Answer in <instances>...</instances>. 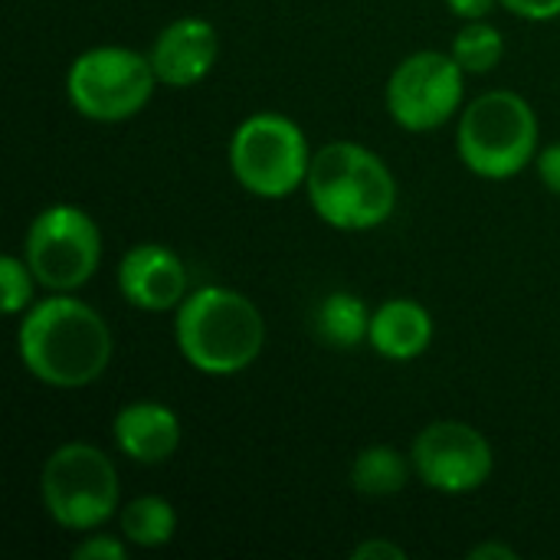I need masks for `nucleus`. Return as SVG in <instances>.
<instances>
[{"label": "nucleus", "instance_id": "obj_1", "mask_svg": "<svg viewBox=\"0 0 560 560\" xmlns=\"http://www.w3.org/2000/svg\"><path fill=\"white\" fill-rule=\"evenodd\" d=\"M16 351L39 384L79 390L108 371L115 341L105 318L89 302L72 299V292H52L23 312Z\"/></svg>", "mask_w": 560, "mask_h": 560}, {"label": "nucleus", "instance_id": "obj_2", "mask_svg": "<svg viewBox=\"0 0 560 560\" xmlns=\"http://www.w3.org/2000/svg\"><path fill=\"white\" fill-rule=\"evenodd\" d=\"M174 341L194 371L230 377L259 361L266 348V318L243 292L203 285L177 305Z\"/></svg>", "mask_w": 560, "mask_h": 560}, {"label": "nucleus", "instance_id": "obj_3", "mask_svg": "<svg viewBox=\"0 0 560 560\" xmlns=\"http://www.w3.org/2000/svg\"><path fill=\"white\" fill-rule=\"evenodd\" d=\"M308 203L335 230L364 233L384 226L397 210L394 171L358 141H328L312 154Z\"/></svg>", "mask_w": 560, "mask_h": 560}, {"label": "nucleus", "instance_id": "obj_4", "mask_svg": "<svg viewBox=\"0 0 560 560\" xmlns=\"http://www.w3.org/2000/svg\"><path fill=\"white\" fill-rule=\"evenodd\" d=\"M459 161L486 180H512L538 158V115L512 89L476 95L459 112Z\"/></svg>", "mask_w": 560, "mask_h": 560}, {"label": "nucleus", "instance_id": "obj_5", "mask_svg": "<svg viewBox=\"0 0 560 560\" xmlns=\"http://www.w3.org/2000/svg\"><path fill=\"white\" fill-rule=\"evenodd\" d=\"M312 148L305 131L279 112L243 118L230 138V171L243 190L262 200H282L305 187Z\"/></svg>", "mask_w": 560, "mask_h": 560}, {"label": "nucleus", "instance_id": "obj_6", "mask_svg": "<svg viewBox=\"0 0 560 560\" xmlns=\"http://www.w3.org/2000/svg\"><path fill=\"white\" fill-rule=\"evenodd\" d=\"M46 515L66 532L102 528L121 499L115 463L92 443H62L39 472Z\"/></svg>", "mask_w": 560, "mask_h": 560}, {"label": "nucleus", "instance_id": "obj_7", "mask_svg": "<svg viewBox=\"0 0 560 560\" xmlns=\"http://www.w3.org/2000/svg\"><path fill=\"white\" fill-rule=\"evenodd\" d=\"M158 72L148 52L128 46H92L79 52L66 72L69 105L102 125L135 118L154 95Z\"/></svg>", "mask_w": 560, "mask_h": 560}, {"label": "nucleus", "instance_id": "obj_8", "mask_svg": "<svg viewBox=\"0 0 560 560\" xmlns=\"http://www.w3.org/2000/svg\"><path fill=\"white\" fill-rule=\"evenodd\" d=\"M23 259L43 289L75 292L98 272L102 230L85 210L72 203H52L30 220Z\"/></svg>", "mask_w": 560, "mask_h": 560}, {"label": "nucleus", "instance_id": "obj_9", "mask_svg": "<svg viewBox=\"0 0 560 560\" xmlns=\"http://www.w3.org/2000/svg\"><path fill=\"white\" fill-rule=\"evenodd\" d=\"M466 69L453 52L420 49L397 62L387 79V115L413 135L443 128L463 108L466 95Z\"/></svg>", "mask_w": 560, "mask_h": 560}, {"label": "nucleus", "instance_id": "obj_10", "mask_svg": "<svg viewBox=\"0 0 560 560\" xmlns=\"http://www.w3.org/2000/svg\"><path fill=\"white\" fill-rule=\"evenodd\" d=\"M420 482L443 495H466L482 489L495 472V453L482 430L463 420H436L420 430L410 450Z\"/></svg>", "mask_w": 560, "mask_h": 560}, {"label": "nucleus", "instance_id": "obj_11", "mask_svg": "<svg viewBox=\"0 0 560 560\" xmlns=\"http://www.w3.org/2000/svg\"><path fill=\"white\" fill-rule=\"evenodd\" d=\"M187 289L190 282L184 259L161 243H141L118 262V292L141 312H177V305L190 295Z\"/></svg>", "mask_w": 560, "mask_h": 560}, {"label": "nucleus", "instance_id": "obj_12", "mask_svg": "<svg viewBox=\"0 0 560 560\" xmlns=\"http://www.w3.org/2000/svg\"><path fill=\"white\" fill-rule=\"evenodd\" d=\"M217 52H220L217 26L203 16H180L158 33L148 56L161 85L190 89L213 72Z\"/></svg>", "mask_w": 560, "mask_h": 560}, {"label": "nucleus", "instance_id": "obj_13", "mask_svg": "<svg viewBox=\"0 0 560 560\" xmlns=\"http://www.w3.org/2000/svg\"><path fill=\"white\" fill-rule=\"evenodd\" d=\"M112 436H115V446L131 463L161 466L177 453V446L184 440V427H180V417L167 404L135 400L115 413Z\"/></svg>", "mask_w": 560, "mask_h": 560}, {"label": "nucleus", "instance_id": "obj_14", "mask_svg": "<svg viewBox=\"0 0 560 560\" xmlns=\"http://www.w3.org/2000/svg\"><path fill=\"white\" fill-rule=\"evenodd\" d=\"M368 341L387 361H417L433 345V318L413 299H387L371 315Z\"/></svg>", "mask_w": 560, "mask_h": 560}, {"label": "nucleus", "instance_id": "obj_15", "mask_svg": "<svg viewBox=\"0 0 560 560\" xmlns=\"http://www.w3.org/2000/svg\"><path fill=\"white\" fill-rule=\"evenodd\" d=\"M371 315L364 299L354 292H331L315 308V331L335 351H351L368 341Z\"/></svg>", "mask_w": 560, "mask_h": 560}, {"label": "nucleus", "instance_id": "obj_16", "mask_svg": "<svg viewBox=\"0 0 560 560\" xmlns=\"http://www.w3.org/2000/svg\"><path fill=\"white\" fill-rule=\"evenodd\" d=\"M413 463L394 446H368L351 463V486L364 499H390L407 489Z\"/></svg>", "mask_w": 560, "mask_h": 560}, {"label": "nucleus", "instance_id": "obj_17", "mask_svg": "<svg viewBox=\"0 0 560 560\" xmlns=\"http://www.w3.org/2000/svg\"><path fill=\"white\" fill-rule=\"evenodd\" d=\"M121 535L128 545L138 548H164L177 535V512L167 499L161 495H141L131 499L121 509Z\"/></svg>", "mask_w": 560, "mask_h": 560}, {"label": "nucleus", "instance_id": "obj_18", "mask_svg": "<svg viewBox=\"0 0 560 560\" xmlns=\"http://www.w3.org/2000/svg\"><path fill=\"white\" fill-rule=\"evenodd\" d=\"M456 62L472 72V75H486L492 72L502 56H505V39H502V30L492 26L489 20H466V26L456 33L453 39V49Z\"/></svg>", "mask_w": 560, "mask_h": 560}, {"label": "nucleus", "instance_id": "obj_19", "mask_svg": "<svg viewBox=\"0 0 560 560\" xmlns=\"http://www.w3.org/2000/svg\"><path fill=\"white\" fill-rule=\"evenodd\" d=\"M36 276L30 269L26 259L20 256H3L0 259V308L3 315H23L36 299H33V289H36Z\"/></svg>", "mask_w": 560, "mask_h": 560}, {"label": "nucleus", "instance_id": "obj_20", "mask_svg": "<svg viewBox=\"0 0 560 560\" xmlns=\"http://www.w3.org/2000/svg\"><path fill=\"white\" fill-rule=\"evenodd\" d=\"M75 560H121L125 558V545L108 538V535H89L82 545L72 548Z\"/></svg>", "mask_w": 560, "mask_h": 560}, {"label": "nucleus", "instance_id": "obj_21", "mask_svg": "<svg viewBox=\"0 0 560 560\" xmlns=\"http://www.w3.org/2000/svg\"><path fill=\"white\" fill-rule=\"evenodd\" d=\"M499 3L532 23H548L560 16V0H499Z\"/></svg>", "mask_w": 560, "mask_h": 560}, {"label": "nucleus", "instance_id": "obj_22", "mask_svg": "<svg viewBox=\"0 0 560 560\" xmlns=\"http://www.w3.org/2000/svg\"><path fill=\"white\" fill-rule=\"evenodd\" d=\"M351 558L354 560H407V551H404L397 541H390V538H368V541H361V545L351 551Z\"/></svg>", "mask_w": 560, "mask_h": 560}, {"label": "nucleus", "instance_id": "obj_23", "mask_svg": "<svg viewBox=\"0 0 560 560\" xmlns=\"http://www.w3.org/2000/svg\"><path fill=\"white\" fill-rule=\"evenodd\" d=\"M538 177L551 194L560 197V141L548 144L545 151H538Z\"/></svg>", "mask_w": 560, "mask_h": 560}, {"label": "nucleus", "instance_id": "obj_24", "mask_svg": "<svg viewBox=\"0 0 560 560\" xmlns=\"http://www.w3.org/2000/svg\"><path fill=\"white\" fill-rule=\"evenodd\" d=\"M499 0H446V7L463 20H486Z\"/></svg>", "mask_w": 560, "mask_h": 560}, {"label": "nucleus", "instance_id": "obj_25", "mask_svg": "<svg viewBox=\"0 0 560 560\" xmlns=\"http://www.w3.org/2000/svg\"><path fill=\"white\" fill-rule=\"evenodd\" d=\"M515 560V548H509V545H502V541H482V545H476L472 551H469V560Z\"/></svg>", "mask_w": 560, "mask_h": 560}]
</instances>
